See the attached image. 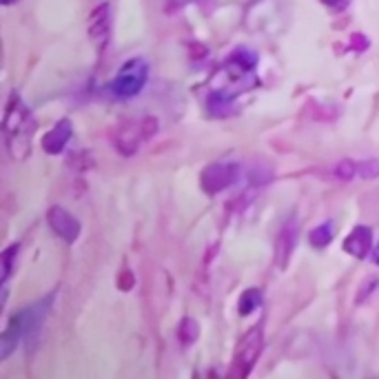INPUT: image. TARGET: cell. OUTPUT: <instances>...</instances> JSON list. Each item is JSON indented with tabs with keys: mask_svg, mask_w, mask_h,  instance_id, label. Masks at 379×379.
Returning <instances> with one entry per match:
<instances>
[{
	"mask_svg": "<svg viewBox=\"0 0 379 379\" xmlns=\"http://www.w3.org/2000/svg\"><path fill=\"white\" fill-rule=\"evenodd\" d=\"M147 80H149V65L145 63V58H131L118 69L111 83V91L118 98L129 100L147 87Z\"/></svg>",
	"mask_w": 379,
	"mask_h": 379,
	"instance_id": "3957f363",
	"label": "cell"
},
{
	"mask_svg": "<svg viewBox=\"0 0 379 379\" xmlns=\"http://www.w3.org/2000/svg\"><path fill=\"white\" fill-rule=\"evenodd\" d=\"M20 342H25V324H23V315H20V311H18L9 319V324L5 326L3 335H0V359H3V362L9 359Z\"/></svg>",
	"mask_w": 379,
	"mask_h": 379,
	"instance_id": "9c48e42d",
	"label": "cell"
},
{
	"mask_svg": "<svg viewBox=\"0 0 379 379\" xmlns=\"http://www.w3.org/2000/svg\"><path fill=\"white\" fill-rule=\"evenodd\" d=\"M20 251V244H11L5 253H3V286H7L9 277L14 273V259H16V253Z\"/></svg>",
	"mask_w": 379,
	"mask_h": 379,
	"instance_id": "ac0fdd59",
	"label": "cell"
},
{
	"mask_svg": "<svg viewBox=\"0 0 379 379\" xmlns=\"http://www.w3.org/2000/svg\"><path fill=\"white\" fill-rule=\"evenodd\" d=\"M344 251L357 259H364L373 253V229L359 224L344 239Z\"/></svg>",
	"mask_w": 379,
	"mask_h": 379,
	"instance_id": "30bf717a",
	"label": "cell"
},
{
	"mask_svg": "<svg viewBox=\"0 0 379 379\" xmlns=\"http://www.w3.org/2000/svg\"><path fill=\"white\" fill-rule=\"evenodd\" d=\"M71 135H73L71 120L63 118L60 123L53 125L51 131H47V133L43 135V140H40V147H43L45 153H49V155H58V153L65 151V147L69 145Z\"/></svg>",
	"mask_w": 379,
	"mask_h": 379,
	"instance_id": "ba28073f",
	"label": "cell"
},
{
	"mask_svg": "<svg viewBox=\"0 0 379 379\" xmlns=\"http://www.w3.org/2000/svg\"><path fill=\"white\" fill-rule=\"evenodd\" d=\"M0 3H3L5 7H9V5H14V3H18V0H0Z\"/></svg>",
	"mask_w": 379,
	"mask_h": 379,
	"instance_id": "7402d4cb",
	"label": "cell"
},
{
	"mask_svg": "<svg viewBox=\"0 0 379 379\" xmlns=\"http://www.w3.org/2000/svg\"><path fill=\"white\" fill-rule=\"evenodd\" d=\"M239 180V167L233 162H213L209 165L202 175H199V185L209 195H217L224 189L233 187Z\"/></svg>",
	"mask_w": 379,
	"mask_h": 379,
	"instance_id": "5b68a950",
	"label": "cell"
},
{
	"mask_svg": "<svg viewBox=\"0 0 379 379\" xmlns=\"http://www.w3.org/2000/svg\"><path fill=\"white\" fill-rule=\"evenodd\" d=\"M197 335H199V324L191 317H185L182 322H180V326H177L180 342H182V344H193L197 339Z\"/></svg>",
	"mask_w": 379,
	"mask_h": 379,
	"instance_id": "e0dca14e",
	"label": "cell"
},
{
	"mask_svg": "<svg viewBox=\"0 0 379 379\" xmlns=\"http://www.w3.org/2000/svg\"><path fill=\"white\" fill-rule=\"evenodd\" d=\"M47 222H49L51 231L67 244H73L80 235V222L76 219L73 213H69L63 207H51L47 211Z\"/></svg>",
	"mask_w": 379,
	"mask_h": 379,
	"instance_id": "52a82bcc",
	"label": "cell"
},
{
	"mask_svg": "<svg viewBox=\"0 0 379 379\" xmlns=\"http://www.w3.org/2000/svg\"><path fill=\"white\" fill-rule=\"evenodd\" d=\"M257 56L249 49L233 51L224 65L211 76V103L227 107L231 100L251 91L257 85Z\"/></svg>",
	"mask_w": 379,
	"mask_h": 379,
	"instance_id": "6da1fadb",
	"label": "cell"
},
{
	"mask_svg": "<svg viewBox=\"0 0 379 379\" xmlns=\"http://www.w3.org/2000/svg\"><path fill=\"white\" fill-rule=\"evenodd\" d=\"M297 237H299L297 222H295V219H289V222L282 227V231H279L277 246H275L277 266H279V269H286L289 259H291V253H293V249H295V244H297Z\"/></svg>",
	"mask_w": 379,
	"mask_h": 379,
	"instance_id": "7c38bea8",
	"label": "cell"
},
{
	"mask_svg": "<svg viewBox=\"0 0 379 379\" xmlns=\"http://www.w3.org/2000/svg\"><path fill=\"white\" fill-rule=\"evenodd\" d=\"M36 127H38V123H36L31 109L23 103V98L14 91L7 100L5 115H3L5 147H7V151L14 160L29 157Z\"/></svg>",
	"mask_w": 379,
	"mask_h": 379,
	"instance_id": "7a4b0ae2",
	"label": "cell"
},
{
	"mask_svg": "<svg viewBox=\"0 0 379 379\" xmlns=\"http://www.w3.org/2000/svg\"><path fill=\"white\" fill-rule=\"evenodd\" d=\"M53 297L56 295H47V297L40 299V302L29 304V306H25L23 311H20V315H23V324H25V342H27L29 353L38 344L40 331H43V324H45V317L49 313V306L53 304Z\"/></svg>",
	"mask_w": 379,
	"mask_h": 379,
	"instance_id": "8992f818",
	"label": "cell"
},
{
	"mask_svg": "<svg viewBox=\"0 0 379 379\" xmlns=\"http://www.w3.org/2000/svg\"><path fill=\"white\" fill-rule=\"evenodd\" d=\"M322 5H326L328 9H333V11H344L353 0H319Z\"/></svg>",
	"mask_w": 379,
	"mask_h": 379,
	"instance_id": "ffe728a7",
	"label": "cell"
},
{
	"mask_svg": "<svg viewBox=\"0 0 379 379\" xmlns=\"http://www.w3.org/2000/svg\"><path fill=\"white\" fill-rule=\"evenodd\" d=\"M333 175L342 182H351V180L359 177V160H342L333 167Z\"/></svg>",
	"mask_w": 379,
	"mask_h": 379,
	"instance_id": "2e32d148",
	"label": "cell"
},
{
	"mask_svg": "<svg viewBox=\"0 0 379 379\" xmlns=\"http://www.w3.org/2000/svg\"><path fill=\"white\" fill-rule=\"evenodd\" d=\"M145 123H147V120H140V123H131V125H127L123 131L118 133V151H120V153H127V155L135 153L137 147L142 145L145 140L151 135V133H142V131H145Z\"/></svg>",
	"mask_w": 379,
	"mask_h": 379,
	"instance_id": "4fadbf2b",
	"label": "cell"
},
{
	"mask_svg": "<svg viewBox=\"0 0 379 379\" xmlns=\"http://www.w3.org/2000/svg\"><path fill=\"white\" fill-rule=\"evenodd\" d=\"M333 224L331 222H324V224H319L317 229H313L311 231V235H308V242H311V246H315V249H324V246H328L331 242H333Z\"/></svg>",
	"mask_w": 379,
	"mask_h": 379,
	"instance_id": "5bb4252c",
	"label": "cell"
},
{
	"mask_svg": "<svg viewBox=\"0 0 379 379\" xmlns=\"http://www.w3.org/2000/svg\"><path fill=\"white\" fill-rule=\"evenodd\" d=\"M379 175V160H359V177L373 180Z\"/></svg>",
	"mask_w": 379,
	"mask_h": 379,
	"instance_id": "d6986e66",
	"label": "cell"
},
{
	"mask_svg": "<svg viewBox=\"0 0 379 379\" xmlns=\"http://www.w3.org/2000/svg\"><path fill=\"white\" fill-rule=\"evenodd\" d=\"M262 304V293L257 289H249L239 295V302H237V308H239V315H251L255 308H259Z\"/></svg>",
	"mask_w": 379,
	"mask_h": 379,
	"instance_id": "9a60e30c",
	"label": "cell"
},
{
	"mask_svg": "<svg viewBox=\"0 0 379 379\" xmlns=\"http://www.w3.org/2000/svg\"><path fill=\"white\" fill-rule=\"evenodd\" d=\"M370 257H373V262L379 266V242H377V246L373 249V253H370Z\"/></svg>",
	"mask_w": 379,
	"mask_h": 379,
	"instance_id": "44dd1931",
	"label": "cell"
},
{
	"mask_svg": "<svg viewBox=\"0 0 379 379\" xmlns=\"http://www.w3.org/2000/svg\"><path fill=\"white\" fill-rule=\"evenodd\" d=\"M109 23H111V5L100 3L87 20L89 36H91V40H95L98 45H105L109 40V27H111Z\"/></svg>",
	"mask_w": 379,
	"mask_h": 379,
	"instance_id": "8fae6325",
	"label": "cell"
},
{
	"mask_svg": "<svg viewBox=\"0 0 379 379\" xmlns=\"http://www.w3.org/2000/svg\"><path fill=\"white\" fill-rule=\"evenodd\" d=\"M264 348V335H262V326H255L251 328L244 337L242 342L237 344V351H235V357H233V370L231 375L233 377H246L255 362L259 359V353Z\"/></svg>",
	"mask_w": 379,
	"mask_h": 379,
	"instance_id": "277c9868",
	"label": "cell"
}]
</instances>
